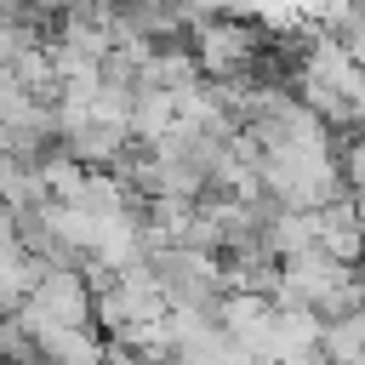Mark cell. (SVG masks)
<instances>
[{
    "label": "cell",
    "instance_id": "6da1fadb",
    "mask_svg": "<svg viewBox=\"0 0 365 365\" xmlns=\"http://www.w3.org/2000/svg\"><path fill=\"white\" fill-rule=\"evenodd\" d=\"M17 319L29 331H40V325H91L97 319V297H91L80 268H46L34 297H29V308Z\"/></svg>",
    "mask_w": 365,
    "mask_h": 365
},
{
    "label": "cell",
    "instance_id": "3957f363",
    "mask_svg": "<svg viewBox=\"0 0 365 365\" xmlns=\"http://www.w3.org/2000/svg\"><path fill=\"white\" fill-rule=\"evenodd\" d=\"M319 251L359 274V262H365V222H359L354 200H336L331 211H319Z\"/></svg>",
    "mask_w": 365,
    "mask_h": 365
},
{
    "label": "cell",
    "instance_id": "7a4b0ae2",
    "mask_svg": "<svg viewBox=\"0 0 365 365\" xmlns=\"http://www.w3.org/2000/svg\"><path fill=\"white\" fill-rule=\"evenodd\" d=\"M34 348H40V365H103L108 336L97 325H40Z\"/></svg>",
    "mask_w": 365,
    "mask_h": 365
},
{
    "label": "cell",
    "instance_id": "277c9868",
    "mask_svg": "<svg viewBox=\"0 0 365 365\" xmlns=\"http://www.w3.org/2000/svg\"><path fill=\"white\" fill-rule=\"evenodd\" d=\"M165 131H177V97L171 91H137L131 97V148H154Z\"/></svg>",
    "mask_w": 365,
    "mask_h": 365
},
{
    "label": "cell",
    "instance_id": "5b68a950",
    "mask_svg": "<svg viewBox=\"0 0 365 365\" xmlns=\"http://www.w3.org/2000/svg\"><path fill=\"white\" fill-rule=\"evenodd\" d=\"M319 354H325L331 365H365V314L331 319L325 336H319Z\"/></svg>",
    "mask_w": 365,
    "mask_h": 365
}]
</instances>
